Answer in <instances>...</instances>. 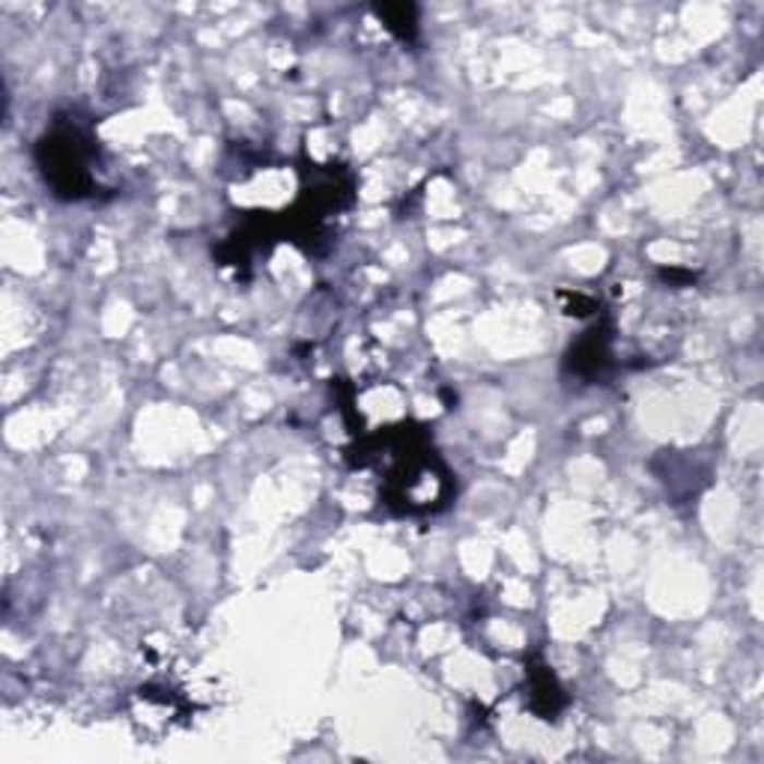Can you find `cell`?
I'll list each match as a JSON object with an SVG mask.
<instances>
[{
	"label": "cell",
	"mask_w": 764,
	"mask_h": 764,
	"mask_svg": "<svg viewBox=\"0 0 764 764\" xmlns=\"http://www.w3.org/2000/svg\"><path fill=\"white\" fill-rule=\"evenodd\" d=\"M528 693H532V711L540 719H556V714L564 708V690L559 678L550 672V666L540 660L538 654L528 657Z\"/></svg>",
	"instance_id": "3"
},
{
	"label": "cell",
	"mask_w": 764,
	"mask_h": 764,
	"mask_svg": "<svg viewBox=\"0 0 764 764\" xmlns=\"http://www.w3.org/2000/svg\"><path fill=\"white\" fill-rule=\"evenodd\" d=\"M93 156L96 141L91 129L75 123L72 117H57L51 132L36 141V165L51 186V194L60 201H84L99 191L91 170Z\"/></svg>",
	"instance_id": "1"
},
{
	"label": "cell",
	"mask_w": 764,
	"mask_h": 764,
	"mask_svg": "<svg viewBox=\"0 0 764 764\" xmlns=\"http://www.w3.org/2000/svg\"><path fill=\"white\" fill-rule=\"evenodd\" d=\"M612 329L609 323H600L592 332H585L564 356V371L580 377L585 382H597L607 377V371L612 368V353H609V335Z\"/></svg>",
	"instance_id": "2"
},
{
	"label": "cell",
	"mask_w": 764,
	"mask_h": 764,
	"mask_svg": "<svg viewBox=\"0 0 764 764\" xmlns=\"http://www.w3.org/2000/svg\"><path fill=\"white\" fill-rule=\"evenodd\" d=\"M562 299H571L568 302V311L564 314H571V317H585V314H592V311H597V302L592 299V296H583V293H562Z\"/></svg>",
	"instance_id": "5"
},
{
	"label": "cell",
	"mask_w": 764,
	"mask_h": 764,
	"mask_svg": "<svg viewBox=\"0 0 764 764\" xmlns=\"http://www.w3.org/2000/svg\"><path fill=\"white\" fill-rule=\"evenodd\" d=\"M373 15L385 24V31L394 34L401 43H416L418 39V7L416 3H377Z\"/></svg>",
	"instance_id": "4"
},
{
	"label": "cell",
	"mask_w": 764,
	"mask_h": 764,
	"mask_svg": "<svg viewBox=\"0 0 764 764\" xmlns=\"http://www.w3.org/2000/svg\"><path fill=\"white\" fill-rule=\"evenodd\" d=\"M660 278L672 284H690L696 282V272H681V270H660Z\"/></svg>",
	"instance_id": "6"
}]
</instances>
